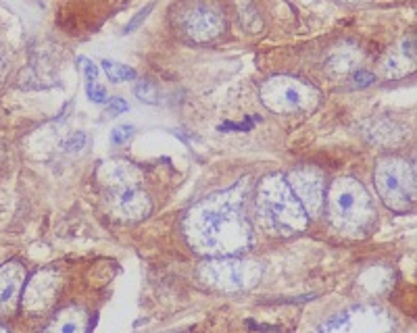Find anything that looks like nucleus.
<instances>
[{
  "label": "nucleus",
  "mask_w": 417,
  "mask_h": 333,
  "mask_svg": "<svg viewBox=\"0 0 417 333\" xmlns=\"http://www.w3.org/2000/svg\"><path fill=\"white\" fill-rule=\"evenodd\" d=\"M261 277L257 263H249L236 256H215L198 267V279L220 292H240L251 288Z\"/></svg>",
  "instance_id": "nucleus-7"
},
{
  "label": "nucleus",
  "mask_w": 417,
  "mask_h": 333,
  "mask_svg": "<svg viewBox=\"0 0 417 333\" xmlns=\"http://www.w3.org/2000/svg\"><path fill=\"white\" fill-rule=\"evenodd\" d=\"M175 23L180 31L198 44L217 40L225 31V17L224 13L209 2H190L186 4L178 17Z\"/></svg>",
  "instance_id": "nucleus-8"
},
{
  "label": "nucleus",
  "mask_w": 417,
  "mask_h": 333,
  "mask_svg": "<svg viewBox=\"0 0 417 333\" xmlns=\"http://www.w3.org/2000/svg\"><path fill=\"white\" fill-rule=\"evenodd\" d=\"M86 96L94 104H104L107 102V88L102 84H98V82H90L86 86Z\"/></svg>",
  "instance_id": "nucleus-20"
},
{
  "label": "nucleus",
  "mask_w": 417,
  "mask_h": 333,
  "mask_svg": "<svg viewBox=\"0 0 417 333\" xmlns=\"http://www.w3.org/2000/svg\"><path fill=\"white\" fill-rule=\"evenodd\" d=\"M290 187L296 194V198L300 200V204L305 207L307 214L311 219L320 217L323 207H325V175L318 167L311 165H303L292 169L288 175Z\"/></svg>",
  "instance_id": "nucleus-10"
},
{
  "label": "nucleus",
  "mask_w": 417,
  "mask_h": 333,
  "mask_svg": "<svg viewBox=\"0 0 417 333\" xmlns=\"http://www.w3.org/2000/svg\"><path fill=\"white\" fill-rule=\"evenodd\" d=\"M134 131H136L134 125H117V127L111 131V142H113L115 146H124L129 138L134 136Z\"/></svg>",
  "instance_id": "nucleus-19"
},
{
  "label": "nucleus",
  "mask_w": 417,
  "mask_h": 333,
  "mask_svg": "<svg viewBox=\"0 0 417 333\" xmlns=\"http://www.w3.org/2000/svg\"><path fill=\"white\" fill-rule=\"evenodd\" d=\"M263 107L276 115H298L313 111L321 100L320 90L294 75H274L259 88Z\"/></svg>",
  "instance_id": "nucleus-5"
},
{
  "label": "nucleus",
  "mask_w": 417,
  "mask_h": 333,
  "mask_svg": "<svg viewBox=\"0 0 417 333\" xmlns=\"http://www.w3.org/2000/svg\"><path fill=\"white\" fill-rule=\"evenodd\" d=\"M255 211L261 227L278 238H292L305 234L311 217L292 192L286 175L269 173L257 185Z\"/></svg>",
  "instance_id": "nucleus-2"
},
{
  "label": "nucleus",
  "mask_w": 417,
  "mask_h": 333,
  "mask_svg": "<svg viewBox=\"0 0 417 333\" xmlns=\"http://www.w3.org/2000/svg\"><path fill=\"white\" fill-rule=\"evenodd\" d=\"M351 82H353L354 86H369V84L376 82V75L365 71V69H357L354 73H351Z\"/></svg>",
  "instance_id": "nucleus-23"
},
{
  "label": "nucleus",
  "mask_w": 417,
  "mask_h": 333,
  "mask_svg": "<svg viewBox=\"0 0 417 333\" xmlns=\"http://www.w3.org/2000/svg\"><path fill=\"white\" fill-rule=\"evenodd\" d=\"M134 94H136L142 102H146V104H157V102H159V90H157V86H155L153 82H148V80L138 82L136 88H134Z\"/></svg>",
  "instance_id": "nucleus-18"
},
{
  "label": "nucleus",
  "mask_w": 417,
  "mask_h": 333,
  "mask_svg": "<svg viewBox=\"0 0 417 333\" xmlns=\"http://www.w3.org/2000/svg\"><path fill=\"white\" fill-rule=\"evenodd\" d=\"M236 17L240 28L247 31L249 36H257L259 31L263 30V15L259 11L255 0H232Z\"/></svg>",
  "instance_id": "nucleus-15"
},
{
  "label": "nucleus",
  "mask_w": 417,
  "mask_h": 333,
  "mask_svg": "<svg viewBox=\"0 0 417 333\" xmlns=\"http://www.w3.org/2000/svg\"><path fill=\"white\" fill-rule=\"evenodd\" d=\"M84 144H86V133L77 131V133H73V136L65 142V151H82Z\"/></svg>",
  "instance_id": "nucleus-25"
},
{
  "label": "nucleus",
  "mask_w": 417,
  "mask_h": 333,
  "mask_svg": "<svg viewBox=\"0 0 417 333\" xmlns=\"http://www.w3.org/2000/svg\"><path fill=\"white\" fill-rule=\"evenodd\" d=\"M249 183L205 196L184 214V236L194 252L215 256H236L251 248L253 225L249 219Z\"/></svg>",
  "instance_id": "nucleus-1"
},
{
  "label": "nucleus",
  "mask_w": 417,
  "mask_h": 333,
  "mask_svg": "<svg viewBox=\"0 0 417 333\" xmlns=\"http://www.w3.org/2000/svg\"><path fill=\"white\" fill-rule=\"evenodd\" d=\"M374 182L380 198L392 211H409L417 202V171L405 158H380L374 171Z\"/></svg>",
  "instance_id": "nucleus-6"
},
{
  "label": "nucleus",
  "mask_w": 417,
  "mask_h": 333,
  "mask_svg": "<svg viewBox=\"0 0 417 333\" xmlns=\"http://www.w3.org/2000/svg\"><path fill=\"white\" fill-rule=\"evenodd\" d=\"M63 288V277L59 269L46 267L42 271H36L26 281L23 294H21V308L30 317L46 315L61 296Z\"/></svg>",
  "instance_id": "nucleus-9"
},
{
  "label": "nucleus",
  "mask_w": 417,
  "mask_h": 333,
  "mask_svg": "<svg viewBox=\"0 0 417 333\" xmlns=\"http://www.w3.org/2000/svg\"><path fill=\"white\" fill-rule=\"evenodd\" d=\"M327 217L336 231L365 236L376 223V207L365 185L354 178H338L327 190Z\"/></svg>",
  "instance_id": "nucleus-4"
},
{
  "label": "nucleus",
  "mask_w": 417,
  "mask_h": 333,
  "mask_svg": "<svg viewBox=\"0 0 417 333\" xmlns=\"http://www.w3.org/2000/svg\"><path fill=\"white\" fill-rule=\"evenodd\" d=\"M77 65H80V69H82V73H84V77H86V82H88V84H90V82H98V73H100V69H98L97 65L90 61V59L80 57V59H77Z\"/></svg>",
  "instance_id": "nucleus-21"
},
{
  "label": "nucleus",
  "mask_w": 417,
  "mask_h": 333,
  "mask_svg": "<svg viewBox=\"0 0 417 333\" xmlns=\"http://www.w3.org/2000/svg\"><path fill=\"white\" fill-rule=\"evenodd\" d=\"M42 333H88V312L77 306H65L48 321Z\"/></svg>",
  "instance_id": "nucleus-14"
},
{
  "label": "nucleus",
  "mask_w": 417,
  "mask_h": 333,
  "mask_svg": "<svg viewBox=\"0 0 417 333\" xmlns=\"http://www.w3.org/2000/svg\"><path fill=\"white\" fill-rule=\"evenodd\" d=\"M365 138L372 140L374 144H396L403 140V129L399 127V123L380 119V121H369L365 125Z\"/></svg>",
  "instance_id": "nucleus-16"
},
{
  "label": "nucleus",
  "mask_w": 417,
  "mask_h": 333,
  "mask_svg": "<svg viewBox=\"0 0 417 333\" xmlns=\"http://www.w3.org/2000/svg\"><path fill=\"white\" fill-rule=\"evenodd\" d=\"M97 180L104 192L109 209L124 221H142L153 211L151 196L144 190L142 171L126 158L100 163Z\"/></svg>",
  "instance_id": "nucleus-3"
},
{
  "label": "nucleus",
  "mask_w": 417,
  "mask_h": 333,
  "mask_svg": "<svg viewBox=\"0 0 417 333\" xmlns=\"http://www.w3.org/2000/svg\"><path fill=\"white\" fill-rule=\"evenodd\" d=\"M151 11H153V4H146V6H144L142 11H138V13H136V15H134V17L129 19L128 26L124 28V33H131V31L138 30V28H140V26L144 23V19H146V17L151 15Z\"/></svg>",
  "instance_id": "nucleus-22"
},
{
  "label": "nucleus",
  "mask_w": 417,
  "mask_h": 333,
  "mask_svg": "<svg viewBox=\"0 0 417 333\" xmlns=\"http://www.w3.org/2000/svg\"><path fill=\"white\" fill-rule=\"evenodd\" d=\"M9 65H11V57H9L6 48L0 46V88L4 86V80L9 75Z\"/></svg>",
  "instance_id": "nucleus-26"
},
{
  "label": "nucleus",
  "mask_w": 417,
  "mask_h": 333,
  "mask_svg": "<svg viewBox=\"0 0 417 333\" xmlns=\"http://www.w3.org/2000/svg\"><path fill=\"white\" fill-rule=\"evenodd\" d=\"M0 333H11L9 329H6V325H4V323H0Z\"/></svg>",
  "instance_id": "nucleus-27"
},
{
  "label": "nucleus",
  "mask_w": 417,
  "mask_h": 333,
  "mask_svg": "<svg viewBox=\"0 0 417 333\" xmlns=\"http://www.w3.org/2000/svg\"><path fill=\"white\" fill-rule=\"evenodd\" d=\"M361 62V48L354 42H340L334 48H330V53L323 59V71L330 77H347L359 69Z\"/></svg>",
  "instance_id": "nucleus-13"
},
{
  "label": "nucleus",
  "mask_w": 417,
  "mask_h": 333,
  "mask_svg": "<svg viewBox=\"0 0 417 333\" xmlns=\"http://www.w3.org/2000/svg\"><path fill=\"white\" fill-rule=\"evenodd\" d=\"M26 281L28 273L19 261H11L0 267V315H11L17 308Z\"/></svg>",
  "instance_id": "nucleus-12"
},
{
  "label": "nucleus",
  "mask_w": 417,
  "mask_h": 333,
  "mask_svg": "<svg viewBox=\"0 0 417 333\" xmlns=\"http://www.w3.org/2000/svg\"><path fill=\"white\" fill-rule=\"evenodd\" d=\"M102 69H104V73H107V77H109V82H111V84L134 82V80L138 77V73H136L131 67L124 65V62L102 61Z\"/></svg>",
  "instance_id": "nucleus-17"
},
{
  "label": "nucleus",
  "mask_w": 417,
  "mask_h": 333,
  "mask_svg": "<svg viewBox=\"0 0 417 333\" xmlns=\"http://www.w3.org/2000/svg\"><path fill=\"white\" fill-rule=\"evenodd\" d=\"M342 2H365V0H342Z\"/></svg>",
  "instance_id": "nucleus-28"
},
{
  "label": "nucleus",
  "mask_w": 417,
  "mask_h": 333,
  "mask_svg": "<svg viewBox=\"0 0 417 333\" xmlns=\"http://www.w3.org/2000/svg\"><path fill=\"white\" fill-rule=\"evenodd\" d=\"M128 109H129L128 102H126L124 98H111V100H109V109H107V113H109L111 117H117V115L126 113Z\"/></svg>",
  "instance_id": "nucleus-24"
},
{
  "label": "nucleus",
  "mask_w": 417,
  "mask_h": 333,
  "mask_svg": "<svg viewBox=\"0 0 417 333\" xmlns=\"http://www.w3.org/2000/svg\"><path fill=\"white\" fill-rule=\"evenodd\" d=\"M380 69L386 80H403L413 73L417 69V36L403 38L399 44H394L384 55Z\"/></svg>",
  "instance_id": "nucleus-11"
}]
</instances>
